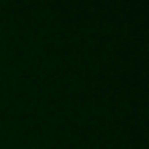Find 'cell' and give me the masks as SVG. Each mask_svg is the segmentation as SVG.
<instances>
[]
</instances>
